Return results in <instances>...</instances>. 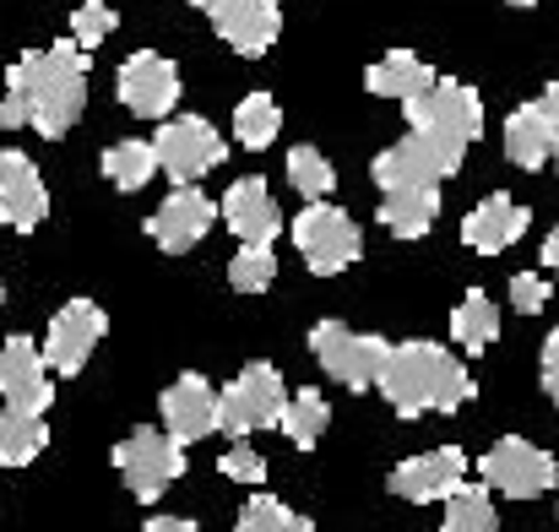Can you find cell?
I'll return each instance as SVG.
<instances>
[{
  "mask_svg": "<svg viewBox=\"0 0 559 532\" xmlns=\"http://www.w3.org/2000/svg\"><path fill=\"white\" fill-rule=\"evenodd\" d=\"M87 104V55L71 38H55L49 49H22L5 98H0V131L33 126L44 142H60Z\"/></svg>",
  "mask_w": 559,
  "mask_h": 532,
  "instance_id": "1",
  "label": "cell"
},
{
  "mask_svg": "<svg viewBox=\"0 0 559 532\" xmlns=\"http://www.w3.org/2000/svg\"><path fill=\"white\" fill-rule=\"evenodd\" d=\"M380 397L396 407V418L456 413L462 402H473V375L440 343H396L380 369Z\"/></svg>",
  "mask_w": 559,
  "mask_h": 532,
  "instance_id": "2",
  "label": "cell"
},
{
  "mask_svg": "<svg viewBox=\"0 0 559 532\" xmlns=\"http://www.w3.org/2000/svg\"><path fill=\"white\" fill-rule=\"evenodd\" d=\"M402 115H407V131L424 137L451 169H462L467 147L484 131V98L467 82H451V76H435L418 98L402 104Z\"/></svg>",
  "mask_w": 559,
  "mask_h": 532,
  "instance_id": "3",
  "label": "cell"
},
{
  "mask_svg": "<svg viewBox=\"0 0 559 532\" xmlns=\"http://www.w3.org/2000/svg\"><path fill=\"white\" fill-rule=\"evenodd\" d=\"M288 397H294V391L283 386V375H277L266 358H255V364H245V369L223 386V397H217V429L234 435V440H245V435H255V429H272V424H283Z\"/></svg>",
  "mask_w": 559,
  "mask_h": 532,
  "instance_id": "4",
  "label": "cell"
},
{
  "mask_svg": "<svg viewBox=\"0 0 559 532\" xmlns=\"http://www.w3.org/2000/svg\"><path fill=\"white\" fill-rule=\"evenodd\" d=\"M294 245H299V256H305V267H310L316 277H337V272H348V267L365 256L359 223H354L343 206H332V201H310V206L294 217Z\"/></svg>",
  "mask_w": 559,
  "mask_h": 532,
  "instance_id": "5",
  "label": "cell"
},
{
  "mask_svg": "<svg viewBox=\"0 0 559 532\" xmlns=\"http://www.w3.org/2000/svg\"><path fill=\"white\" fill-rule=\"evenodd\" d=\"M310 354H316V364H321L337 386L370 391V386H380V369H385V358H391V343L374 338V332H354V327H343V321H316V327H310Z\"/></svg>",
  "mask_w": 559,
  "mask_h": 532,
  "instance_id": "6",
  "label": "cell"
},
{
  "mask_svg": "<svg viewBox=\"0 0 559 532\" xmlns=\"http://www.w3.org/2000/svg\"><path fill=\"white\" fill-rule=\"evenodd\" d=\"M478 478H484L495 495L538 500V495H549L559 484V462L544 446H533V440H522V435H506V440H495V446L484 451Z\"/></svg>",
  "mask_w": 559,
  "mask_h": 532,
  "instance_id": "7",
  "label": "cell"
},
{
  "mask_svg": "<svg viewBox=\"0 0 559 532\" xmlns=\"http://www.w3.org/2000/svg\"><path fill=\"white\" fill-rule=\"evenodd\" d=\"M115 473L136 500H158L186 473V446L169 440V429H136L115 446Z\"/></svg>",
  "mask_w": 559,
  "mask_h": 532,
  "instance_id": "8",
  "label": "cell"
},
{
  "mask_svg": "<svg viewBox=\"0 0 559 532\" xmlns=\"http://www.w3.org/2000/svg\"><path fill=\"white\" fill-rule=\"evenodd\" d=\"M153 147H158V169L175 179V185H195V179H206L228 158L223 137H217L212 120H201V115H180V120L169 115V120L158 126Z\"/></svg>",
  "mask_w": 559,
  "mask_h": 532,
  "instance_id": "9",
  "label": "cell"
},
{
  "mask_svg": "<svg viewBox=\"0 0 559 532\" xmlns=\"http://www.w3.org/2000/svg\"><path fill=\"white\" fill-rule=\"evenodd\" d=\"M115 93H120V104H126L136 120H169L175 104H180V71H175V60H164L158 49H136V55L120 60Z\"/></svg>",
  "mask_w": 559,
  "mask_h": 532,
  "instance_id": "10",
  "label": "cell"
},
{
  "mask_svg": "<svg viewBox=\"0 0 559 532\" xmlns=\"http://www.w3.org/2000/svg\"><path fill=\"white\" fill-rule=\"evenodd\" d=\"M190 5L212 16L217 38L234 55H266L283 33V0H190Z\"/></svg>",
  "mask_w": 559,
  "mask_h": 532,
  "instance_id": "11",
  "label": "cell"
},
{
  "mask_svg": "<svg viewBox=\"0 0 559 532\" xmlns=\"http://www.w3.org/2000/svg\"><path fill=\"white\" fill-rule=\"evenodd\" d=\"M104 332H109L104 305H93V299L60 305L55 321H49V332H44V364H49L55 375H76V369L93 358V348L104 343Z\"/></svg>",
  "mask_w": 559,
  "mask_h": 532,
  "instance_id": "12",
  "label": "cell"
},
{
  "mask_svg": "<svg viewBox=\"0 0 559 532\" xmlns=\"http://www.w3.org/2000/svg\"><path fill=\"white\" fill-rule=\"evenodd\" d=\"M217 212H223V206H217L206 190L175 185V190L164 196V206L147 217V239H153L158 250H169V256H186V250H195V245L212 234Z\"/></svg>",
  "mask_w": 559,
  "mask_h": 532,
  "instance_id": "13",
  "label": "cell"
},
{
  "mask_svg": "<svg viewBox=\"0 0 559 532\" xmlns=\"http://www.w3.org/2000/svg\"><path fill=\"white\" fill-rule=\"evenodd\" d=\"M0 397L5 407H22V413H49L55 402V386H49V364L44 348L33 338H5L0 343Z\"/></svg>",
  "mask_w": 559,
  "mask_h": 532,
  "instance_id": "14",
  "label": "cell"
},
{
  "mask_svg": "<svg viewBox=\"0 0 559 532\" xmlns=\"http://www.w3.org/2000/svg\"><path fill=\"white\" fill-rule=\"evenodd\" d=\"M462 484H467V451H456V446H440V451L407 457V462L391 473V495H402V500H413V506L451 500Z\"/></svg>",
  "mask_w": 559,
  "mask_h": 532,
  "instance_id": "15",
  "label": "cell"
},
{
  "mask_svg": "<svg viewBox=\"0 0 559 532\" xmlns=\"http://www.w3.org/2000/svg\"><path fill=\"white\" fill-rule=\"evenodd\" d=\"M49 212V190H44V175L27 153L5 147L0 153V223L11 234H33Z\"/></svg>",
  "mask_w": 559,
  "mask_h": 532,
  "instance_id": "16",
  "label": "cell"
},
{
  "mask_svg": "<svg viewBox=\"0 0 559 532\" xmlns=\"http://www.w3.org/2000/svg\"><path fill=\"white\" fill-rule=\"evenodd\" d=\"M158 413H164L169 440L195 446V440H206V435L217 429V391H212V380H206V375H180V380H169V386H164Z\"/></svg>",
  "mask_w": 559,
  "mask_h": 532,
  "instance_id": "17",
  "label": "cell"
},
{
  "mask_svg": "<svg viewBox=\"0 0 559 532\" xmlns=\"http://www.w3.org/2000/svg\"><path fill=\"white\" fill-rule=\"evenodd\" d=\"M370 175H374V185H380V196H385V190H424V185H440V179H451L456 169H451L424 137L407 131L396 147L374 153Z\"/></svg>",
  "mask_w": 559,
  "mask_h": 532,
  "instance_id": "18",
  "label": "cell"
},
{
  "mask_svg": "<svg viewBox=\"0 0 559 532\" xmlns=\"http://www.w3.org/2000/svg\"><path fill=\"white\" fill-rule=\"evenodd\" d=\"M527 223H533V212H527L522 201H511L506 190H495V196H484V201L462 217V245L478 250V256H500V250H511V245L527 234Z\"/></svg>",
  "mask_w": 559,
  "mask_h": 532,
  "instance_id": "19",
  "label": "cell"
},
{
  "mask_svg": "<svg viewBox=\"0 0 559 532\" xmlns=\"http://www.w3.org/2000/svg\"><path fill=\"white\" fill-rule=\"evenodd\" d=\"M223 223L239 234V245H272L283 234V212H277L266 179H255V175L234 179L228 196H223Z\"/></svg>",
  "mask_w": 559,
  "mask_h": 532,
  "instance_id": "20",
  "label": "cell"
},
{
  "mask_svg": "<svg viewBox=\"0 0 559 532\" xmlns=\"http://www.w3.org/2000/svg\"><path fill=\"white\" fill-rule=\"evenodd\" d=\"M506 158H511L516 169H544V164L555 158V131H549L544 104L511 109V120H506Z\"/></svg>",
  "mask_w": 559,
  "mask_h": 532,
  "instance_id": "21",
  "label": "cell"
},
{
  "mask_svg": "<svg viewBox=\"0 0 559 532\" xmlns=\"http://www.w3.org/2000/svg\"><path fill=\"white\" fill-rule=\"evenodd\" d=\"M429 82H435V66L418 60L413 49H391V55H380L370 71H365V87H370L374 98H396V104L418 98Z\"/></svg>",
  "mask_w": 559,
  "mask_h": 532,
  "instance_id": "22",
  "label": "cell"
},
{
  "mask_svg": "<svg viewBox=\"0 0 559 532\" xmlns=\"http://www.w3.org/2000/svg\"><path fill=\"white\" fill-rule=\"evenodd\" d=\"M440 217V185H424V190H385L380 196V223L396 234V239H424Z\"/></svg>",
  "mask_w": 559,
  "mask_h": 532,
  "instance_id": "23",
  "label": "cell"
},
{
  "mask_svg": "<svg viewBox=\"0 0 559 532\" xmlns=\"http://www.w3.org/2000/svg\"><path fill=\"white\" fill-rule=\"evenodd\" d=\"M451 338H456L467 354L495 348V338H500V310H495V299H489L484 288L462 294V305L451 310Z\"/></svg>",
  "mask_w": 559,
  "mask_h": 532,
  "instance_id": "24",
  "label": "cell"
},
{
  "mask_svg": "<svg viewBox=\"0 0 559 532\" xmlns=\"http://www.w3.org/2000/svg\"><path fill=\"white\" fill-rule=\"evenodd\" d=\"M49 446V424L22 407H0V468H27Z\"/></svg>",
  "mask_w": 559,
  "mask_h": 532,
  "instance_id": "25",
  "label": "cell"
},
{
  "mask_svg": "<svg viewBox=\"0 0 559 532\" xmlns=\"http://www.w3.org/2000/svg\"><path fill=\"white\" fill-rule=\"evenodd\" d=\"M98 169H104V179H109L115 190H142L153 175H164V169H158V147H153V142H136V137L104 147Z\"/></svg>",
  "mask_w": 559,
  "mask_h": 532,
  "instance_id": "26",
  "label": "cell"
},
{
  "mask_svg": "<svg viewBox=\"0 0 559 532\" xmlns=\"http://www.w3.org/2000/svg\"><path fill=\"white\" fill-rule=\"evenodd\" d=\"M277 131H283V109H277L272 93H250V98H239V109H234V137H239V147L266 153V147L277 142Z\"/></svg>",
  "mask_w": 559,
  "mask_h": 532,
  "instance_id": "27",
  "label": "cell"
},
{
  "mask_svg": "<svg viewBox=\"0 0 559 532\" xmlns=\"http://www.w3.org/2000/svg\"><path fill=\"white\" fill-rule=\"evenodd\" d=\"M326 424H332V402H326L321 391H310V386H305V391H294V397H288V407H283V424H277V429H283L299 451H310V446L326 435Z\"/></svg>",
  "mask_w": 559,
  "mask_h": 532,
  "instance_id": "28",
  "label": "cell"
},
{
  "mask_svg": "<svg viewBox=\"0 0 559 532\" xmlns=\"http://www.w3.org/2000/svg\"><path fill=\"white\" fill-rule=\"evenodd\" d=\"M495 500H489V484H462L451 500H445V522L440 532H495Z\"/></svg>",
  "mask_w": 559,
  "mask_h": 532,
  "instance_id": "29",
  "label": "cell"
},
{
  "mask_svg": "<svg viewBox=\"0 0 559 532\" xmlns=\"http://www.w3.org/2000/svg\"><path fill=\"white\" fill-rule=\"evenodd\" d=\"M228 283L234 294H266L277 283V256L272 245H239L234 261H228Z\"/></svg>",
  "mask_w": 559,
  "mask_h": 532,
  "instance_id": "30",
  "label": "cell"
},
{
  "mask_svg": "<svg viewBox=\"0 0 559 532\" xmlns=\"http://www.w3.org/2000/svg\"><path fill=\"white\" fill-rule=\"evenodd\" d=\"M288 185H294L305 201H326V196L337 190V169L326 164V153L294 147V153H288Z\"/></svg>",
  "mask_w": 559,
  "mask_h": 532,
  "instance_id": "31",
  "label": "cell"
},
{
  "mask_svg": "<svg viewBox=\"0 0 559 532\" xmlns=\"http://www.w3.org/2000/svg\"><path fill=\"white\" fill-rule=\"evenodd\" d=\"M115 22H120V16H115L109 0H82V5L71 11V44L87 55V49H98V44L115 33Z\"/></svg>",
  "mask_w": 559,
  "mask_h": 532,
  "instance_id": "32",
  "label": "cell"
},
{
  "mask_svg": "<svg viewBox=\"0 0 559 532\" xmlns=\"http://www.w3.org/2000/svg\"><path fill=\"white\" fill-rule=\"evenodd\" d=\"M288 522H294V511H288L283 500H272V495H250L245 511H239V522H234V532H288Z\"/></svg>",
  "mask_w": 559,
  "mask_h": 532,
  "instance_id": "33",
  "label": "cell"
},
{
  "mask_svg": "<svg viewBox=\"0 0 559 532\" xmlns=\"http://www.w3.org/2000/svg\"><path fill=\"white\" fill-rule=\"evenodd\" d=\"M217 468H223V478H234V484H266V457L250 451L245 440L228 446V451L217 457Z\"/></svg>",
  "mask_w": 559,
  "mask_h": 532,
  "instance_id": "34",
  "label": "cell"
},
{
  "mask_svg": "<svg viewBox=\"0 0 559 532\" xmlns=\"http://www.w3.org/2000/svg\"><path fill=\"white\" fill-rule=\"evenodd\" d=\"M511 305H516L522 316H538V310L549 305V277H538V272H516V277H511Z\"/></svg>",
  "mask_w": 559,
  "mask_h": 532,
  "instance_id": "35",
  "label": "cell"
},
{
  "mask_svg": "<svg viewBox=\"0 0 559 532\" xmlns=\"http://www.w3.org/2000/svg\"><path fill=\"white\" fill-rule=\"evenodd\" d=\"M544 391H549V402L559 407V327L549 332V343H544Z\"/></svg>",
  "mask_w": 559,
  "mask_h": 532,
  "instance_id": "36",
  "label": "cell"
},
{
  "mask_svg": "<svg viewBox=\"0 0 559 532\" xmlns=\"http://www.w3.org/2000/svg\"><path fill=\"white\" fill-rule=\"evenodd\" d=\"M538 104H544V115H549V131H555V158H559V76L549 82V93H544Z\"/></svg>",
  "mask_w": 559,
  "mask_h": 532,
  "instance_id": "37",
  "label": "cell"
},
{
  "mask_svg": "<svg viewBox=\"0 0 559 532\" xmlns=\"http://www.w3.org/2000/svg\"><path fill=\"white\" fill-rule=\"evenodd\" d=\"M142 532H201L190 517H147V528Z\"/></svg>",
  "mask_w": 559,
  "mask_h": 532,
  "instance_id": "38",
  "label": "cell"
},
{
  "mask_svg": "<svg viewBox=\"0 0 559 532\" xmlns=\"http://www.w3.org/2000/svg\"><path fill=\"white\" fill-rule=\"evenodd\" d=\"M544 267H549V272L559 277V228L549 234V239H544Z\"/></svg>",
  "mask_w": 559,
  "mask_h": 532,
  "instance_id": "39",
  "label": "cell"
},
{
  "mask_svg": "<svg viewBox=\"0 0 559 532\" xmlns=\"http://www.w3.org/2000/svg\"><path fill=\"white\" fill-rule=\"evenodd\" d=\"M288 532H321V528H316L310 517H294V522H288Z\"/></svg>",
  "mask_w": 559,
  "mask_h": 532,
  "instance_id": "40",
  "label": "cell"
},
{
  "mask_svg": "<svg viewBox=\"0 0 559 532\" xmlns=\"http://www.w3.org/2000/svg\"><path fill=\"white\" fill-rule=\"evenodd\" d=\"M511 5H538V0H511Z\"/></svg>",
  "mask_w": 559,
  "mask_h": 532,
  "instance_id": "41",
  "label": "cell"
},
{
  "mask_svg": "<svg viewBox=\"0 0 559 532\" xmlns=\"http://www.w3.org/2000/svg\"><path fill=\"white\" fill-rule=\"evenodd\" d=\"M0 299H5V283H0Z\"/></svg>",
  "mask_w": 559,
  "mask_h": 532,
  "instance_id": "42",
  "label": "cell"
}]
</instances>
